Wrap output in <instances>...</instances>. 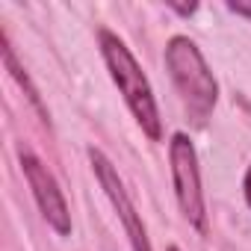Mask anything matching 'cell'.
<instances>
[{
	"instance_id": "8",
	"label": "cell",
	"mask_w": 251,
	"mask_h": 251,
	"mask_svg": "<svg viewBox=\"0 0 251 251\" xmlns=\"http://www.w3.org/2000/svg\"><path fill=\"white\" fill-rule=\"evenodd\" d=\"M172 9H175L177 15H192V12H195L198 6H195V3H189V6H175V3H172Z\"/></svg>"
},
{
	"instance_id": "9",
	"label": "cell",
	"mask_w": 251,
	"mask_h": 251,
	"mask_svg": "<svg viewBox=\"0 0 251 251\" xmlns=\"http://www.w3.org/2000/svg\"><path fill=\"white\" fill-rule=\"evenodd\" d=\"M245 201H248V207H251V166H248V172H245Z\"/></svg>"
},
{
	"instance_id": "2",
	"label": "cell",
	"mask_w": 251,
	"mask_h": 251,
	"mask_svg": "<svg viewBox=\"0 0 251 251\" xmlns=\"http://www.w3.org/2000/svg\"><path fill=\"white\" fill-rule=\"evenodd\" d=\"M166 68L169 77L183 100L186 115L192 118V124H201L213 115L216 100H219V83L204 59V53L198 50V45L186 36H175L166 45Z\"/></svg>"
},
{
	"instance_id": "10",
	"label": "cell",
	"mask_w": 251,
	"mask_h": 251,
	"mask_svg": "<svg viewBox=\"0 0 251 251\" xmlns=\"http://www.w3.org/2000/svg\"><path fill=\"white\" fill-rule=\"evenodd\" d=\"M169 251H180V248H177V245H172V248H169Z\"/></svg>"
},
{
	"instance_id": "1",
	"label": "cell",
	"mask_w": 251,
	"mask_h": 251,
	"mask_svg": "<svg viewBox=\"0 0 251 251\" xmlns=\"http://www.w3.org/2000/svg\"><path fill=\"white\" fill-rule=\"evenodd\" d=\"M98 42H100V53H103V62L109 68V77L112 83L118 86L124 103L130 106L133 118L139 121V127L148 139H160L163 136V118H160V109H157V98H154V89L142 71V65L136 62V56L130 53V48L124 45L115 33L109 30H100L98 33Z\"/></svg>"
},
{
	"instance_id": "5",
	"label": "cell",
	"mask_w": 251,
	"mask_h": 251,
	"mask_svg": "<svg viewBox=\"0 0 251 251\" xmlns=\"http://www.w3.org/2000/svg\"><path fill=\"white\" fill-rule=\"evenodd\" d=\"M18 160H21V169H24V177L33 189V198L45 216V222L59 233V236H68L71 233V213H68V201L56 183V177L50 175V169L30 151V148H18Z\"/></svg>"
},
{
	"instance_id": "6",
	"label": "cell",
	"mask_w": 251,
	"mask_h": 251,
	"mask_svg": "<svg viewBox=\"0 0 251 251\" xmlns=\"http://www.w3.org/2000/svg\"><path fill=\"white\" fill-rule=\"evenodd\" d=\"M3 65L9 68V74L18 80V86L24 89V95L30 98V103L36 106V112L42 115V121L45 124H50V118H48V109H45V103H42V95H39V89L33 86V80L27 77V71H24V65L15 59V50H12V42H9V36L3 33Z\"/></svg>"
},
{
	"instance_id": "3",
	"label": "cell",
	"mask_w": 251,
	"mask_h": 251,
	"mask_svg": "<svg viewBox=\"0 0 251 251\" xmlns=\"http://www.w3.org/2000/svg\"><path fill=\"white\" fill-rule=\"evenodd\" d=\"M169 163H172V183L180 204L183 219L198 230L207 233V204L201 189V172H198V154L186 133H175L169 142Z\"/></svg>"
},
{
	"instance_id": "7",
	"label": "cell",
	"mask_w": 251,
	"mask_h": 251,
	"mask_svg": "<svg viewBox=\"0 0 251 251\" xmlns=\"http://www.w3.org/2000/svg\"><path fill=\"white\" fill-rule=\"evenodd\" d=\"M227 9H230L233 15H242V18H251V3H245V0H230V3H227Z\"/></svg>"
},
{
	"instance_id": "4",
	"label": "cell",
	"mask_w": 251,
	"mask_h": 251,
	"mask_svg": "<svg viewBox=\"0 0 251 251\" xmlns=\"http://www.w3.org/2000/svg\"><path fill=\"white\" fill-rule=\"evenodd\" d=\"M89 163H92V172H95L100 189L106 192L112 210L118 213V219H121V225H124V233H127L133 251H154V248H151V239H148V230H145V222H142V216L136 213V207H133L127 189H124V180L118 177V169L109 163V157H106L100 148H89Z\"/></svg>"
}]
</instances>
